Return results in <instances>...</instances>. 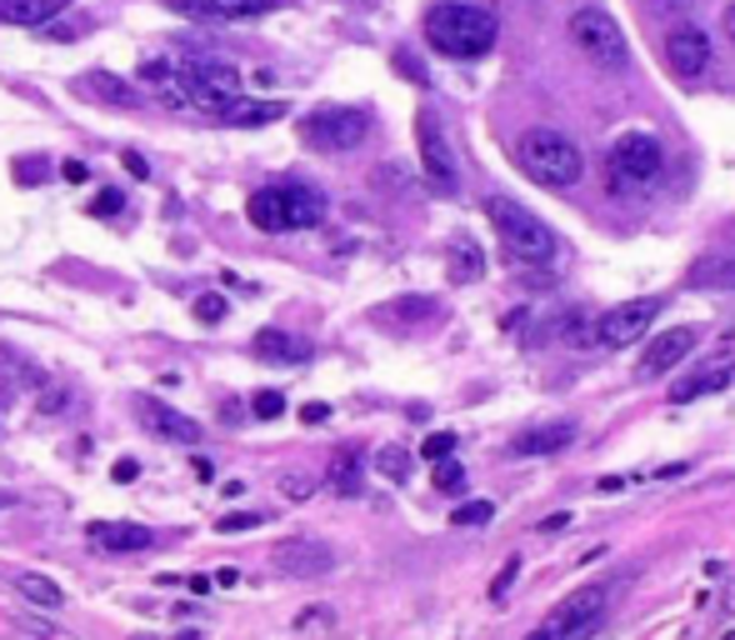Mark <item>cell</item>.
<instances>
[{
	"instance_id": "obj_1",
	"label": "cell",
	"mask_w": 735,
	"mask_h": 640,
	"mask_svg": "<svg viewBox=\"0 0 735 640\" xmlns=\"http://www.w3.org/2000/svg\"><path fill=\"white\" fill-rule=\"evenodd\" d=\"M425 41H431V51L451 55V61H480V55H490V45L500 41V21L486 6L451 0V6H435V11L425 15Z\"/></svg>"
},
{
	"instance_id": "obj_2",
	"label": "cell",
	"mask_w": 735,
	"mask_h": 640,
	"mask_svg": "<svg viewBox=\"0 0 735 640\" xmlns=\"http://www.w3.org/2000/svg\"><path fill=\"white\" fill-rule=\"evenodd\" d=\"M516 165H520V175L536 181L541 191H571V185H581V175H585L581 145H575L565 131H551V126L520 135V141H516Z\"/></svg>"
},
{
	"instance_id": "obj_3",
	"label": "cell",
	"mask_w": 735,
	"mask_h": 640,
	"mask_svg": "<svg viewBox=\"0 0 735 640\" xmlns=\"http://www.w3.org/2000/svg\"><path fill=\"white\" fill-rule=\"evenodd\" d=\"M486 216H490V226H496L500 246H506L516 261L545 265L555 256V230L545 226V220H536L530 210H520L516 200H506V196L486 200Z\"/></svg>"
},
{
	"instance_id": "obj_4",
	"label": "cell",
	"mask_w": 735,
	"mask_h": 640,
	"mask_svg": "<svg viewBox=\"0 0 735 640\" xmlns=\"http://www.w3.org/2000/svg\"><path fill=\"white\" fill-rule=\"evenodd\" d=\"M571 41L581 45L585 61H595L601 70H626L630 51H626V31L610 11H575L571 15Z\"/></svg>"
},
{
	"instance_id": "obj_5",
	"label": "cell",
	"mask_w": 735,
	"mask_h": 640,
	"mask_svg": "<svg viewBox=\"0 0 735 640\" xmlns=\"http://www.w3.org/2000/svg\"><path fill=\"white\" fill-rule=\"evenodd\" d=\"M660 311H666V301H660V295H636V301L610 305V311L595 321V340H601V346H610V350L636 346V340L650 336V326H656Z\"/></svg>"
},
{
	"instance_id": "obj_6",
	"label": "cell",
	"mask_w": 735,
	"mask_h": 640,
	"mask_svg": "<svg viewBox=\"0 0 735 640\" xmlns=\"http://www.w3.org/2000/svg\"><path fill=\"white\" fill-rule=\"evenodd\" d=\"M370 135V116L356 106H321L305 116V141L315 151H356Z\"/></svg>"
},
{
	"instance_id": "obj_7",
	"label": "cell",
	"mask_w": 735,
	"mask_h": 640,
	"mask_svg": "<svg viewBox=\"0 0 735 640\" xmlns=\"http://www.w3.org/2000/svg\"><path fill=\"white\" fill-rule=\"evenodd\" d=\"M606 606H610V586L575 590V596H565L561 606L541 620V636L545 640H575V636H585V630H595V620L606 616Z\"/></svg>"
},
{
	"instance_id": "obj_8",
	"label": "cell",
	"mask_w": 735,
	"mask_h": 640,
	"mask_svg": "<svg viewBox=\"0 0 735 640\" xmlns=\"http://www.w3.org/2000/svg\"><path fill=\"white\" fill-rule=\"evenodd\" d=\"M185 86H191V96L195 100H206L210 110H220L226 100H236L240 96V70L230 66V61H191L185 66Z\"/></svg>"
},
{
	"instance_id": "obj_9",
	"label": "cell",
	"mask_w": 735,
	"mask_h": 640,
	"mask_svg": "<svg viewBox=\"0 0 735 640\" xmlns=\"http://www.w3.org/2000/svg\"><path fill=\"white\" fill-rule=\"evenodd\" d=\"M695 340H701V330L695 326H666L650 336L646 356H640V376H671L675 366H685V356L695 350Z\"/></svg>"
},
{
	"instance_id": "obj_10",
	"label": "cell",
	"mask_w": 735,
	"mask_h": 640,
	"mask_svg": "<svg viewBox=\"0 0 735 640\" xmlns=\"http://www.w3.org/2000/svg\"><path fill=\"white\" fill-rule=\"evenodd\" d=\"M415 141H421V165L441 191H455V155H451V141L441 135V120L435 110H421L415 116Z\"/></svg>"
},
{
	"instance_id": "obj_11",
	"label": "cell",
	"mask_w": 735,
	"mask_h": 640,
	"mask_svg": "<svg viewBox=\"0 0 735 640\" xmlns=\"http://www.w3.org/2000/svg\"><path fill=\"white\" fill-rule=\"evenodd\" d=\"M271 561L281 565L285 575H295V581H321V575L336 571V551H331V545H321V541H305V535L281 541Z\"/></svg>"
},
{
	"instance_id": "obj_12",
	"label": "cell",
	"mask_w": 735,
	"mask_h": 640,
	"mask_svg": "<svg viewBox=\"0 0 735 640\" xmlns=\"http://www.w3.org/2000/svg\"><path fill=\"white\" fill-rule=\"evenodd\" d=\"M610 161H616V171L626 181H656L666 155H660V141L650 131H626L616 141V151H610Z\"/></svg>"
},
{
	"instance_id": "obj_13",
	"label": "cell",
	"mask_w": 735,
	"mask_h": 640,
	"mask_svg": "<svg viewBox=\"0 0 735 640\" xmlns=\"http://www.w3.org/2000/svg\"><path fill=\"white\" fill-rule=\"evenodd\" d=\"M666 66L681 80L701 76V70L711 66V35H705L701 25H675V31L666 35Z\"/></svg>"
},
{
	"instance_id": "obj_14",
	"label": "cell",
	"mask_w": 735,
	"mask_h": 640,
	"mask_svg": "<svg viewBox=\"0 0 735 640\" xmlns=\"http://www.w3.org/2000/svg\"><path fill=\"white\" fill-rule=\"evenodd\" d=\"M165 6L191 21H256V15L275 11L281 0H165Z\"/></svg>"
},
{
	"instance_id": "obj_15",
	"label": "cell",
	"mask_w": 735,
	"mask_h": 640,
	"mask_svg": "<svg viewBox=\"0 0 735 640\" xmlns=\"http://www.w3.org/2000/svg\"><path fill=\"white\" fill-rule=\"evenodd\" d=\"M136 415H141V425H145V431L165 435V441H181V445H201V425H195L191 415L171 411V405L151 401V395H141V401H136Z\"/></svg>"
},
{
	"instance_id": "obj_16",
	"label": "cell",
	"mask_w": 735,
	"mask_h": 640,
	"mask_svg": "<svg viewBox=\"0 0 735 640\" xmlns=\"http://www.w3.org/2000/svg\"><path fill=\"white\" fill-rule=\"evenodd\" d=\"M256 356L271 360V366H301V360H311V340L291 336V330H281V326H266L256 336Z\"/></svg>"
},
{
	"instance_id": "obj_17",
	"label": "cell",
	"mask_w": 735,
	"mask_h": 640,
	"mask_svg": "<svg viewBox=\"0 0 735 640\" xmlns=\"http://www.w3.org/2000/svg\"><path fill=\"white\" fill-rule=\"evenodd\" d=\"M571 441H575V421L536 425V431L516 435V445H510V456H555V451H565Z\"/></svg>"
},
{
	"instance_id": "obj_18",
	"label": "cell",
	"mask_w": 735,
	"mask_h": 640,
	"mask_svg": "<svg viewBox=\"0 0 735 640\" xmlns=\"http://www.w3.org/2000/svg\"><path fill=\"white\" fill-rule=\"evenodd\" d=\"M246 216H250V226L256 230H291V210H285V191L281 185H266V191H256L250 196V206H246Z\"/></svg>"
},
{
	"instance_id": "obj_19",
	"label": "cell",
	"mask_w": 735,
	"mask_h": 640,
	"mask_svg": "<svg viewBox=\"0 0 735 640\" xmlns=\"http://www.w3.org/2000/svg\"><path fill=\"white\" fill-rule=\"evenodd\" d=\"M155 535L145 525H126V521H96L90 525V545L96 551H145Z\"/></svg>"
},
{
	"instance_id": "obj_20",
	"label": "cell",
	"mask_w": 735,
	"mask_h": 640,
	"mask_svg": "<svg viewBox=\"0 0 735 640\" xmlns=\"http://www.w3.org/2000/svg\"><path fill=\"white\" fill-rule=\"evenodd\" d=\"M281 116H291L285 100H226V106H220V120H226V126H240V131L271 126V120H281Z\"/></svg>"
},
{
	"instance_id": "obj_21",
	"label": "cell",
	"mask_w": 735,
	"mask_h": 640,
	"mask_svg": "<svg viewBox=\"0 0 735 640\" xmlns=\"http://www.w3.org/2000/svg\"><path fill=\"white\" fill-rule=\"evenodd\" d=\"M71 0H0V25H51Z\"/></svg>"
},
{
	"instance_id": "obj_22",
	"label": "cell",
	"mask_w": 735,
	"mask_h": 640,
	"mask_svg": "<svg viewBox=\"0 0 735 640\" xmlns=\"http://www.w3.org/2000/svg\"><path fill=\"white\" fill-rule=\"evenodd\" d=\"M731 380H735V366H711V370H701V376H685V380L671 386V405H685V401H701V395H711V391H725Z\"/></svg>"
},
{
	"instance_id": "obj_23",
	"label": "cell",
	"mask_w": 735,
	"mask_h": 640,
	"mask_svg": "<svg viewBox=\"0 0 735 640\" xmlns=\"http://www.w3.org/2000/svg\"><path fill=\"white\" fill-rule=\"evenodd\" d=\"M281 191H285V210H291V230H311L315 220L325 216L321 191H311V185H301V181L281 185Z\"/></svg>"
},
{
	"instance_id": "obj_24",
	"label": "cell",
	"mask_w": 735,
	"mask_h": 640,
	"mask_svg": "<svg viewBox=\"0 0 735 640\" xmlns=\"http://www.w3.org/2000/svg\"><path fill=\"white\" fill-rule=\"evenodd\" d=\"M451 285H471V281H480V271H486V256H480V246L476 240H455L451 246Z\"/></svg>"
},
{
	"instance_id": "obj_25",
	"label": "cell",
	"mask_w": 735,
	"mask_h": 640,
	"mask_svg": "<svg viewBox=\"0 0 735 640\" xmlns=\"http://www.w3.org/2000/svg\"><path fill=\"white\" fill-rule=\"evenodd\" d=\"M15 590H21L31 606H45V610H55V606H65V590L55 586L51 575H35V571H21L15 575Z\"/></svg>"
},
{
	"instance_id": "obj_26",
	"label": "cell",
	"mask_w": 735,
	"mask_h": 640,
	"mask_svg": "<svg viewBox=\"0 0 735 640\" xmlns=\"http://www.w3.org/2000/svg\"><path fill=\"white\" fill-rule=\"evenodd\" d=\"M360 466H366L360 451H341V456L331 460V490H336V496H356V490H360Z\"/></svg>"
},
{
	"instance_id": "obj_27",
	"label": "cell",
	"mask_w": 735,
	"mask_h": 640,
	"mask_svg": "<svg viewBox=\"0 0 735 640\" xmlns=\"http://www.w3.org/2000/svg\"><path fill=\"white\" fill-rule=\"evenodd\" d=\"M370 470L386 480H406L411 476V451H400V445H386V451H376L370 456Z\"/></svg>"
},
{
	"instance_id": "obj_28",
	"label": "cell",
	"mask_w": 735,
	"mask_h": 640,
	"mask_svg": "<svg viewBox=\"0 0 735 640\" xmlns=\"http://www.w3.org/2000/svg\"><path fill=\"white\" fill-rule=\"evenodd\" d=\"M490 521H496L490 500H465L461 510H451V525H490Z\"/></svg>"
},
{
	"instance_id": "obj_29",
	"label": "cell",
	"mask_w": 735,
	"mask_h": 640,
	"mask_svg": "<svg viewBox=\"0 0 735 640\" xmlns=\"http://www.w3.org/2000/svg\"><path fill=\"white\" fill-rule=\"evenodd\" d=\"M380 315H386V321H396V315L400 321H425V315H435V301H425V295H415V301H390Z\"/></svg>"
},
{
	"instance_id": "obj_30",
	"label": "cell",
	"mask_w": 735,
	"mask_h": 640,
	"mask_svg": "<svg viewBox=\"0 0 735 640\" xmlns=\"http://www.w3.org/2000/svg\"><path fill=\"white\" fill-rule=\"evenodd\" d=\"M86 86L96 90L100 100H110V106H136V90H120V80H110V76H90Z\"/></svg>"
},
{
	"instance_id": "obj_31",
	"label": "cell",
	"mask_w": 735,
	"mask_h": 640,
	"mask_svg": "<svg viewBox=\"0 0 735 640\" xmlns=\"http://www.w3.org/2000/svg\"><path fill=\"white\" fill-rule=\"evenodd\" d=\"M435 490H461L465 486V470H461V460H451V456H441L435 460Z\"/></svg>"
},
{
	"instance_id": "obj_32",
	"label": "cell",
	"mask_w": 735,
	"mask_h": 640,
	"mask_svg": "<svg viewBox=\"0 0 735 640\" xmlns=\"http://www.w3.org/2000/svg\"><path fill=\"white\" fill-rule=\"evenodd\" d=\"M195 321L201 326H210V321H226V295H195Z\"/></svg>"
},
{
	"instance_id": "obj_33",
	"label": "cell",
	"mask_w": 735,
	"mask_h": 640,
	"mask_svg": "<svg viewBox=\"0 0 735 640\" xmlns=\"http://www.w3.org/2000/svg\"><path fill=\"white\" fill-rule=\"evenodd\" d=\"M421 456H425V460H441V456H455V435H445V431L425 435V445H421Z\"/></svg>"
},
{
	"instance_id": "obj_34",
	"label": "cell",
	"mask_w": 735,
	"mask_h": 640,
	"mask_svg": "<svg viewBox=\"0 0 735 640\" xmlns=\"http://www.w3.org/2000/svg\"><path fill=\"white\" fill-rule=\"evenodd\" d=\"M120 206H126V196H120V191H100V196L90 200V216L110 220V216H120Z\"/></svg>"
},
{
	"instance_id": "obj_35",
	"label": "cell",
	"mask_w": 735,
	"mask_h": 640,
	"mask_svg": "<svg viewBox=\"0 0 735 640\" xmlns=\"http://www.w3.org/2000/svg\"><path fill=\"white\" fill-rule=\"evenodd\" d=\"M250 405H256V415H260V421H275V415L285 411V395H281V391H260Z\"/></svg>"
},
{
	"instance_id": "obj_36",
	"label": "cell",
	"mask_w": 735,
	"mask_h": 640,
	"mask_svg": "<svg viewBox=\"0 0 735 640\" xmlns=\"http://www.w3.org/2000/svg\"><path fill=\"white\" fill-rule=\"evenodd\" d=\"M281 496L285 500H311L315 496V480L311 476H285L281 480Z\"/></svg>"
},
{
	"instance_id": "obj_37",
	"label": "cell",
	"mask_w": 735,
	"mask_h": 640,
	"mask_svg": "<svg viewBox=\"0 0 735 640\" xmlns=\"http://www.w3.org/2000/svg\"><path fill=\"white\" fill-rule=\"evenodd\" d=\"M695 0H646V11L656 15V21H666V15H681V11H691Z\"/></svg>"
},
{
	"instance_id": "obj_38",
	"label": "cell",
	"mask_w": 735,
	"mask_h": 640,
	"mask_svg": "<svg viewBox=\"0 0 735 640\" xmlns=\"http://www.w3.org/2000/svg\"><path fill=\"white\" fill-rule=\"evenodd\" d=\"M336 626V610L325 606V610H311V616H301L295 620V630H331Z\"/></svg>"
},
{
	"instance_id": "obj_39",
	"label": "cell",
	"mask_w": 735,
	"mask_h": 640,
	"mask_svg": "<svg viewBox=\"0 0 735 640\" xmlns=\"http://www.w3.org/2000/svg\"><path fill=\"white\" fill-rule=\"evenodd\" d=\"M516 571H520V561H506V565H500V575H496V586H490V596H506V590H510V581H516Z\"/></svg>"
},
{
	"instance_id": "obj_40",
	"label": "cell",
	"mask_w": 735,
	"mask_h": 640,
	"mask_svg": "<svg viewBox=\"0 0 735 640\" xmlns=\"http://www.w3.org/2000/svg\"><path fill=\"white\" fill-rule=\"evenodd\" d=\"M250 525H260V516H226L216 531H220V535H236V531H250Z\"/></svg>"
},
{
	"instance_id": "obj_41",
	"label": "cell",
	"mask_w": 735,
	"mask_h": 640,
	"mask_svg": "<svg viewBox=\"0 0 735 640\" xmlns=\"http://www.w3.org/2000/svg\"><path fill=\"white\" fill-rule=\"evenodd\" d=\"M120 165H126V171L136 175V181H145V175H151V165H145V155H136V151H126V155H120Z\"/></svg>"
},
{
	"instance_id": "obj_42",
	"label": "cell",
	"mask_w": 735,
	"mask_h": 640,
	"mask_svg": "<svg viewBox=\"0 0 735 640\" xmlns=\"http://www.w3.org/2000/svg\"><path fill=\"white\" fill-rule=\"evenodd\" d=\"M141 476V466H136V460H116V466H110V480H120V486H126V480H136Z\"/></svg>"
},
{
	"instance_id": "obj_43",
	"label": "cell",
	"mask_w": 735,
	"mask_h": 640,
	"mask_svg": "<svg viewBox=\"0 0 735 640\" xmlns=\"http://www.w3.org/2000/svg\"><path fill=\"white\" fill-rule=\"evenodd\" d=\"M325 415H331V405L311 401V405H305V411H301V421H305V425H321V421H325Z\"/></svg>"
},
{
	"instance_id": "obj_44",
	"label": "cell",
	"mask_w": 735,
	"mask_h": 640,
	"mask_svg": "<svg viewBox=\"0 0 735 640\" xmlns=\"http://www.w3.org/2000/svg\"><path fill=\"white\" fill-rule=\"evenodd\" d=\"M61 401H65V391H45V395H41V411H45V415H61V411H65Z\"/></svg>"
},
{
	"instance_id": "obj_45",
	"label": "cell",
	"mask_w": 735,
	"mask_h": 640,
	"mask_svg": "<svg viewBox=\"0 0 735 640\" xmlns=\"http://www.w3.org/2000/svg\"><path fill=\"white\" fill-rule=\"evenodd\" d=\"M565 525H571V516H565V510H561V516H545V521H541V535H555V531H565Z\"/></svg>"
},
{
	"instance_id": "obj_46",
	"label": "cell",
	"mask_w": 735,
	"mask_h": 640,
	"mask_svg": "<svg viewBox=\"0 0 735 640\" xmlns=\"http://www.w3.org/2000/svg\"><path fill=\"white\" fill-rule=\"evenodd\" d=\"M721 610H725V616H735V575H731V586L721 590Z\"/></svg>"
},
{
	"instance_id": "obj_47",
	"label": "cell",
	"mask_w": 735,
	"mask_h": 640,
	"mask_svg": "<svg viewBox=\"0 0 735 640\" xmlns=\"http://www.w3.org/2000/svg\"><path fill=\"white\" fill-rule=\"evenodd\" d=\"M65 181H86V165H80V161H65Z\"/></svg>"
},
{
	"instance_id": "obj_48",
	"label": "cell",
	"mask_w": 735,
	"mask_h": 640,
	"mask_svg": "<svg viewBox=\"0 0 735 640\" xmlns=\"http://www.w3.org/2000/svg\"><path fill=\"white\" fill-rule=\"evenodd\" d=\"M595 490H606V496H610V490H626V480H620V476H606V480H601V486H595Z\"/></svg>"
},
{
	"instance_id": "obj_49",
	"label": "cell",
	"mask_w": 735,
	"mask_h": 640,
	"mask_svg": "<svg viewBox=\"0 0 735 640\" xmlns=\"http://www.w3.org/2000/svg\"><path fill=\"white\" fill-rule=\"evenodd\" d=\"M721 25H725V35H731V41H735V0H731V6H725V21H721Z\"/></svg>"
},
{
	"instance_id": "obj_50",
	"label": "cell",
	"mask_w": 735,
	"mask_h": 640,
	"mask_svg": "<svg viewBox=\"0 0 735 640\" xmlns=\"http://www.w3.org/2000/svg\"><path fill=\"white\" fill-rule=\"evenodd\" d=\"M721 285H731V291H735V261L721 265Z\"/></svg>"
}]
</instances>
